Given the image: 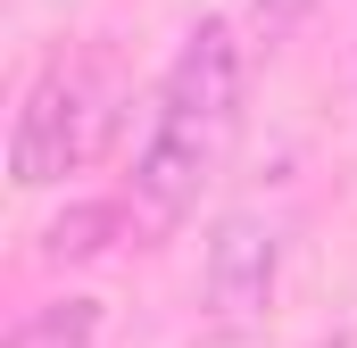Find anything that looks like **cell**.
I'll use <instances>...</instances> for the list:
<instances>
[{
  "label": "cell",
  "mask_w": 357,
  "mask_h": 348,
  "mask_svg": "<svg viewBox=\"0 0 357 348\" xmlns=\"http://www.w3.org/2000/svg\"><path fill=\"white\" fill-rule=\"evenodd\" d=\"M233 141H241V42H233L225 17H199L183 33L167 84H158L150 141L133 158V224L175 232L199 207V191L225 174Z\"/></svg>",
  "instance_id": "1"
},
{
  "label": "cell",
  "mask_w": 357,
  "mask_h": 348,
  "mask_svg": "<svg viewBox=\"0 0 357 348\" xmlns=\"http://www.w3.org/2000/svg\"><path fill=\"white\" fill-rule=\"evenodd\" d=\"M307 8L316 0H250V25H258V42H282L291 25H307Z\"/></svg>",
  "instance_id": "5"
},
{
  "label": "cell",
  "mask_w": 357,
  "mask_h": 348,
  "mask_svg": "<svg viewBox=\"0 0 357 348\" xmlns=\"http://www.w3.org/2000/svg\"><path fill=\"white\" fill-rule=\"evenodd\" d=\"M91 232H108V207H84V216L50 224V258H91V249H100Z\"/></svg>",
  "instance_id": "4"
},
{
  "label": "cell",
  "mask_w": 357,
  "mask_h": 348,
  "mask_svg": "<svg viewBox=\"0 0 357 348\" xmlns=\"http://www.w3.org/2000/svg\"><path fill=\"white\" fill-rule=\"evenodd\" d=\"M274 265H282V241H274L266 216H225L216 224V241H208V274H199V290H208V307H216V324H250L258 307H266L274 290Z\"/></svg>",
  "instance_id": "3"
},
{
  "label": "cell",
  "mask_w": 357,
  "mask_h": 348,
  "mask_svg": "<svg viewBox=\"0 0 357 348\" xmlns=\"http://www.w3.org/2000/svg\"><path fill=\"white\" fill-rule=\"evenodd\" d=\"M108 141V75L100 67H42V84L25 91L17 108V182L42 191V182H67L75 166H91V150Z\"/></svg>",
  "instance_id": "2"
}]
</instances>
